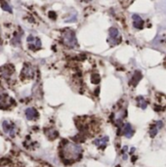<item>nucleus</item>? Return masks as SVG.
Returning a JSON list of instances; mask_svg holds the SVG:
<instances>
[{
  "instance_id": "obj_1",
  "label": "nucleus",
  "mask_w": 166,
  "mask_h": 167,
  "mask_svg": "<svg viewBox=\"0 0 166 167\" xmlns=\"http://www.w3.org/2000/svg\"><path fill=\"white\" fill-rule=\"evenodd\" d=\"M63 151H64V156L66 159L75 160L80 156V154L82 153V149L80 146L68 142V143L65 144Z\"/></svg>"
},
{
  "instance_id": "obj_2",
  "label": "nucleus",
  "mask_w": 166,
  "mask_h": 167,
  "mask_svg": "<svg viewBox=\"0 0 166 167\" xmlns=\"http://www.w3.org/2000/svg\"><path fill=\"white\" fill-rule=\"evenodd\" d=\"M63 42L65 46H68L69 48H73L77 45L76 37L74 32L72 31H65L63 34Z\"/></svg>"
},
{
  "instance_id": "obj_3",
  "label": "nucleus",
  "mask_w": 166,
  "mask_h": 167,
  "mask_svg": "<svg viewBox=\"0 0 166 167\" xmlns=\"http://www.w3.org/2000/svg\"><path fill=\"white\" fill-rule=\"evenodd\" d=\"M110 41L113 45H115L120 42V33L117 28L110 27Z\"/></svg>"
},
{
  "instance_id": "obj_4",
  "label": "nucleus",
  "mask_w": 166,
  "mask_h": 167,
  "mask_svg": "<svg viewBox=\"0 0 166 167\" xmlns=\"http://www.w3.org/2000/svg\"><path fill=\"white\" fill-rule=\"evenodd\" d=\"M2 127H3V130L5 133H7V134H9L10 136H15V133H16V127L14 124H11L9 121H7V120H5V121H3L2 123Z\"/></svg>"
},
{
  "instance_id": "obj_5",
  "label": "nucleus",
  "mask_w": 166,
  "mask_h": 167,
  "mask_svg": "<svg viewBox=\"0 0 166 167\" xmlns=\"http://www.w3.org/2000/svg\"><path fill=\"white\" fill-rule=\"evenodd\" d=\"M132 20H133V26H134L135 28H138V30H141L144 26V21L141 18L139 15L134 14L132 16Z\"/></svg>"
},
{
  "instance_id": "obj_6",
  "label": "nucleus",
  "mask_w": 166,
  "mask_h": 167,
  "mask_svg": "<svg viewBox=\"0 0 166 167\" xmlns=\"http://www.w3.org/2000/svg\"><path fill=\"white\" fill-rule=\"evenodd\" d=\"M122 133H123V135L125 136L126 138H131L133 135H134V130H133V127H132V125L130 123H126V124H124V126L122 128Z\"/></svg>"
},
{
  "instance_id": "obj_7",
  "label": "nucleus",
  "mask_w": 166,
  "mask_h": 167,
  "mask_svg": "<svg viewBox=\"0 0 166 167\" xmlns=\"http://www.w3.org/2000/svg\"><path fill=\"white\" fill-rule=\"evenodd\" d=\"M26 116L28 120H34L38 117V112H37L34 108H30L26 111Z\"/></svg>"
},
{
  "instance_id": "obj_8",
  "label": "nucleus",
  "mask_w": 166,
  "mask_h": 167,
  "mask_svg": "<svg viewBox=\"0 0 166 167\" xmlns=\"http://www.w3.org/2000/svg\"><path fill=\"white\" fill-rule=\"evenodd\" d=\"M27 42L30 43L31 48H39L41 45L40 40L38 38H35V37L32 35H30L27 37Z\"/></svg>"
},
{
  "instance_id": "obj_9",
  "label": "nucleus",
  "mask_w": 166,
  "mask_h": 167,
  "mask_svg": "<svg viewBox=\"0 0 166 167\" xmlns=\"http://www.w3.org/2000/svg\"><path fill=\"white\" fill-rule=\"evenodd\" d=\"M107 142H109V137H107V136H105V137L101 138V139H97V140H95L94 144L96 145L97 147L101 148V149H104V148L106 147V145H107Z\"/></svg>"
},
{
  "instance_id": "obj_10",
  "label": "nucleus",
  "mask_w": 166,
  "mask_h": 167,
  "mask_svg": "<svg viewBox=\"0 0 166 167\" xmlns=\"http://www.w3.org/2000/svg\"><path fill=\"white\" fill-rule=\"evenodd\" d=\"M136 101H137V105H138V107H140L142 110H146L148 104H147L146 99H145L143 96H139V97H137Z\"/></svg>"
},
{
  "instance_id": "obj_11",
  "label": "nucleus",
  "mask_w": 166,
  "mask_h": 167,
  "mask_svg": "<svg viewBox=\"0 0 166 167\" xmlns=\"http://www.w3.org/2000/svg\"><path fill=\"white\" fill-rule=\"evenodd\" d=\"M24 76H27V77H32L33 76V69H32V66H27L26 68L24 69Z\"/></svg>"
},
{
  "instance_id": "obj_12",
  "label": "nucleus",
  "mask_w": 166,
  "mask_h": 167,
  "mask_svg": "<svg viewBox=\"0 0 166 167\" xmlns=\"http://www.w3.org/2000/svg\"><path fill=\"white\" fill-rule=\"evenodd\" d=\"M158 129H159V127L157 126L156 122H155V124H152V126H151V129H149V135H151V137H152V138H153V137H155V136H156L157 132H158Z\"/></svg>"
},
{
  "instance_id": "obj_13",
  "label": "nucleus",
  "mask_w": 166,
  "mask_h": 167,
  "mask_svg": "<svg viewBox=\"0 0 166 167\" xmlns=\"http://www.w3.org/2000/svg\"><path fill=\"white\" fill-rule=\"evenodd\" d=\"M0 6H1V8L4 10V11H7V12H12V8L9 6V4L6 3L5 1H1L0 2Z\"/></svg>"
},
{
  "instance_id": "obj_14",
  "label": "nucleus",
  "mask_w": 166,
  "mask_h": 167,
  "mask_svg": "<svg viewBox=\"0 0 166 167\" xmlns=\"http://www.w3.org/2000/svg\"><path fill=\"white\" fill-rule=\"evenodd\" d=\"M83 1H89V0H83Z\"/></svg>"
}]
</instances>
